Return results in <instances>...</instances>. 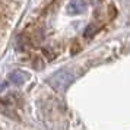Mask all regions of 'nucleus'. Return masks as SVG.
Masks as SVG:
<instances>
[{"instance_id": "nucleus-2", "label": "nucleus", "mask_w": 130, "mask_h": 130, "mask_svg": "<svg viewBox=\"0 0 130 130\" xmlns=\"http://www.w3.org/2000/svg\"><path fill=\"white\" fill-rule=\"evenodd\" d=\"M9 79H10V82L15 83V85H22V83H25V80L28 79V73H25V72H22V70H15V72L10 73Z\"/></svg>"}, {"instance_id": "nucleus-3", "label": "nucleus", "mask_w": 130, "mask_h": 130, "mask_svg": "<svg viewBox=\"0 0 130 130\" xmlns=\"http://www.w3.org/2000/svg\"><path fill=\"white\" fill-rule=\"evenodd\" d=\"M85 3H83L82 0H72L70 3H69V10L70 12H73V13H80V12H83L85 10Z\"/></svg>"}, {"instance_id": "nucleus-1", "label": "nucleus", "mask_w": 130, "mask_h": 130, "mask_svg": "<svg viewBox=\"0 0 130 130\" xmlns=\"http://www.w3.org/2000/svg\"><path fill=\"white\" fill-rule=\"evenodd\" d=\"M73 80V75L69 70H60L57 73H54L53 76L50 77V85L53 86L56 91H64Z\"/></svg>"}, {"instance_id": "nucleus-4", "label": "nucleus", "mask_w": 130, "mask_h": 130, "mask_svg": "<svg viewBox=\"0 0 130 130\" xmlns=\"http://www.w3.org/2000/svg\"><path fill=\"white\" fill-rule=\"evenodd\" d=\"M98 31V28L95 26V24H92V25H89L88 28L85 29V35L86 37H92V35H95V32Z\"/></svg>"}]
</instances>
